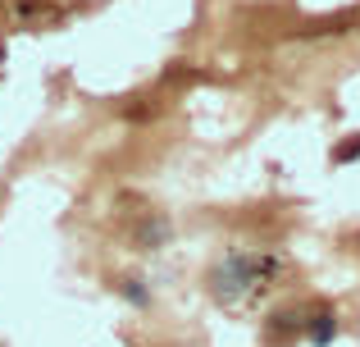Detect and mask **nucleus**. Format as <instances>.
Wrapping results in <instances>:
<instances>
[{
    "label": "nucleus",
    "mask_w": 360,
    "mask_h": 347,
    "mask_svg": "<svg viewBox=\"0 0 360 347\" xmlns=\"http://www.w3.org/2000/svg\"><path fill=\"white\" fill-rule=\"evenodd\" d=\"M356 156H360V142H347V146H338V156H333V160L342 165V160H356Z\"/></svg>",
    "instance_id": "obj_3"
},
{
    "label": "nucleus",
    "mask_w": 360,
    "mask_h": 347,
    "mask_svg": "<svg viewBox=\"0 0 360 347\" xmlns=\"http://www.w3.org/2000/svg\"><path fill=\"white\" fill-rule=\"evenodd\" d=\"M278 275V256H260V251H229V256L214 265L210 288L224 306H242L255 293L269 288V279Z\"/></svg>",
    "instance_id": "obj_1"
},
{
    "label": "nucleus",
    "mask_w": 360,
    "mask_h": 347,
    "mask_svg": "<svg viewBox=\"0 0 360 347\" xmlns=\"http://www.w3.org/2000/svg\"><path fill=\"white\" fill-rule=\"evenodd\" d=\"M310 343H315V347H328V343H333V334H338V315L333 311H319V315H310Z\"/></svg>",
    "instance_id": "obj_2"
},
{
    "label": "nucleus",
    "mask_w": 360,
    "mask_h": 347,
    "mask_svg": "<svg viewBox=\"0 0 360 347\" xmlns=\"http://www.w3.org/2000/svg\"><path fill=\"white\" fill-rule=\"evenodd\" d=\"M123 297H128V302H146V293H141V284H137V279H128V288H123Z\"/></svg>",
    "instance_id": "obj_4"
}]
</instances>
